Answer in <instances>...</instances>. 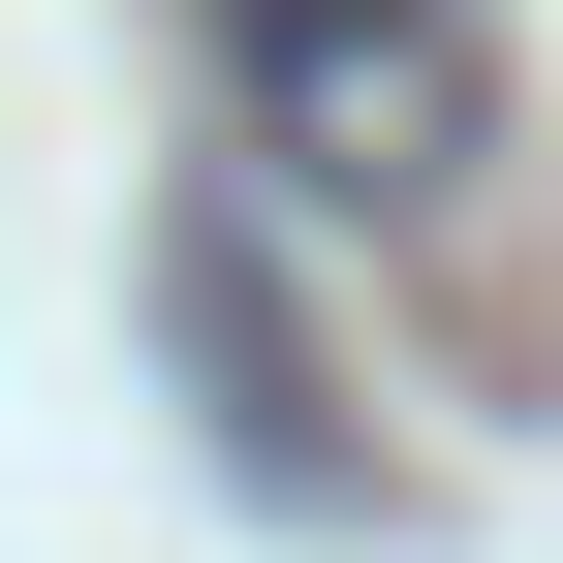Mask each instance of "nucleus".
<instances>
[{
	"label": "nucleus",
	"instance_id": "obj_1",
	"mask_svg": "<svg viewBox=\"0 0 563 563\" xmlns=\"http://www.w3.org/2000/svg\"><path fill=\"white\" fill-rule=\"evenodd\" d=\"M220 63H251V157L344 220L501 157V0H220Z\"/></svg>",
	"mask_w": 563,
	"mask_h": 563
},
{
	"label": "nucleus",
	"instance_id": "obj_2",
	"mask_svg": "<svg viewBox=\"0 0 563 563\" xmlns=\"http://www.w3.org/2000/svg\"><path fill=\"white\" fill-rule=\"evenodd\" d=\"M157 282H188V344H220V407H251V501H344V407H313V344L251 313V220H188Z\"/></svg>",
	"mask_w": 563,
	"mask_h": 563
}]
</instances>
